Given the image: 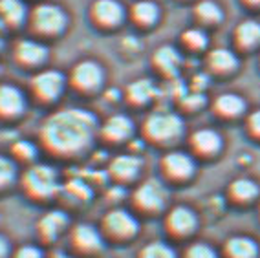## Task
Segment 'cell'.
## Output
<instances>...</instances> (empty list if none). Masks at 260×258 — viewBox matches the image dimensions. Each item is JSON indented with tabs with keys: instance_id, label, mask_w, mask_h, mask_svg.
Wrapping results in <instances>:
<instances>
[{
	"instance_id": "obj_1",
	"label": "cell",
	"mask_w": 260,
	"mask_h": 258,
	"mask_svg": "<svg viewBox=\"0 0 260 258\" xmlns=\"http://www.w3.org/2000/svg\"><path fill=\"white\" fill-rule=\"evenodd\" d=\"M98 119L84 108H60L42 121L39 128L41 147L57 157H74L92 145Z\"/></svg>"
},
{
	"instance_id": "obj_13",
	"label": "cell",
	"mask_w": 260,
	"mask_h": 258,
	"mask_svg": "<svg viewBox=\"0 0 260 258\" xmlns=\"http://www.w3.org/2000/svg\"><path fill=\"white\" fill-rule=\"evenodd\" d=\"M196 225H198V218H196L194 211L185 205L172 207L165 216V229L169 231V235L178 236V238L194 233Z\"/></svg>"
},
{
	"instance_id": "obj_42",
	"label": "cell",
	"mask_w": 260,
	"mask_h": 258,
	"mask_svg": "<svg viewBox=\"0 0 260 258\" xmlns=\"http://www.w3.org/2000/svg\"><path fill=\"white\" fill-rule=\"evenodd\" d=\"M247 2H251V4H260V0H247Z\"/></svg>"
},
{
	"instance_id": "obj_37",
	"label": "cell",
	"mask_w": 260,
	"mask_h": 258,
	"mask_svg": "<svg viewBox=\"0 0 260 258\" xmlns=\"http://www.w3.org/2000/svg\"><path fill=\"white\" fill-rule=\"evenodd\" d=\"M11 253H13V247H11L10 238L0 233V258H10Z\"/></svg>"
},
{
	"instance_id": "obj_34",
	"label": "cell",
	"mask_w": 260,
	"mask_h": 258,
	"mask_svg": "<svg viewBox=\"0 0 260 258\" xmlns=\"http://www.w3.org/2000/svg\"><path fill=\"white\" fill-rule=\"evenodd\" d=\"M10 258H48L44 249L37 244H22L17 249H13Z\"/></svg>"
},
{
	"instance_id": "obj_21",
	"label": "cell",
	"mask_w": 260,
	"mask_h": 258,
	"mask_svg": "<svg viewBox=\"0 0 260 258\" xmlns=\"http://www.w3.org/2000/svg\"><path fill=\"white\" fill-rule=\"evenodd\" d=\"M156 95H158V88L150 79H138L126 88V97L134 105H145V103L152 101Z\"/></svg>"
},
{
	"instance_id": "obj_9",
	"label": "cell",
	"mask_w": 260,
	"mask_h": 258,
	"mask_svg": "<svg viewBox=\"0 0 260 258\" xmlns=\"http://www.w3.org/2000/svg\"><path fill=\"white\" fill-rule=\"evenodd\" d=\"M13 60L20 68H41L50 57V50L39 39H20L13 46Z\"/></svg>"
},
{
	"instance_id": "obj_11",
	"label": "cell",
	"mask_w": 260,
	"mask_h": 258,
	"mask_svg": "<svg viewBox=\"0 0 260 258\" xmlns=\"http://www.w3.org/2000/svg\"><path fill=\"white\" fill-rule=\"evenodd\" d=\"M26 93L13 83L0 84V121H17L26 114Z\"/></svg>"
},
{
	"instance_id": "obj_28",
	"label": "cell",
	"mask_w": 260,
	"mask_h": 258,
	"mask_svg": "<svg viewBox=\"0 0 260 258\" xmlns=\"http://www.w3.org/2000/svg\"><path fill=\"white\" fill-rule=\"evenodd\" d=\"M138 258H178V253L167 242L154 240V242H149L140 249Z\"/></svg>"
},
{
	"instance_id": "obj_4",
	"label": "cell",
	"mask_w": 260,
	"mask_h": 258,
	"mask_svg": "<svg viewBox=\"0 0 260 258\" xmlns=\"http://www.w3.org/2000/svg\"><path fill=\"white\" fill-rule=\"evenodd\" d=\"M143 132L150 141L169 143V141H174V139H178L181 136V132H183V121H181L180 115L172 114V112H152L145 119Z\"/></svg>"
},
{
	"instance_id": "obj_2",
	"label": "cell",
	"mask_w": 260,
	"mask_h": 258,
	"mask_svg": "<svg viewBox=\"0 0 260 258\" xmlns=\"http://www.w3.org/2000/svg\"><path fill=\"white\" fill-rule=\"evenodd\" d=\"M19 185L24 196L33 202H48L60 194L62 185L59 181V174L48 163H31L20 172Z\"/></svg>"
},
{
	"instance_id": "obj_32",
	"label": "cell",
	"mask_w": 260,
	"mask_h": 258,
	"mask_svg": "<svg viewBox=\"0 0 260 258\" xmlns=\"http://www.w3.org/2000/svg\"><path fill=\"white\" fill-rule=\"evenodd\" d=\"M196 15L200 17L202 20H207V22H214V20L222 19V10L218 8L216 2L213 0H204L196 6Z\"/></svg>"
},
{
	"instance_id": "obj_26",
	"label": "cell",
	"mask_w": 260,
	"mask_h": 258,
	"mask_svg": "<svg viewBox=\"0 0 260 258\" xmlns=\"http://www.w3.org/2000/svg\"><path fill=\"white\" fill-rule=\"evenodd\" d=\"M159 17V8L152 0H138L132 6V19L141 26H150L158 20Z\"/></svg>"
},
{
	"instance_id": "obj_30",
	"label": "cell",
	"mask_w": 260,
	"mask_h": 258,
	"mask_svg": "<svg viewBox=\"0 0 260 258\" xmlns=\"http://www.w3.org/2000/svg\"><path fill=\"white\" fill-rule=\"evenodd\" d=\"M209 64L216 72H231V70L237 68L238 60L231 50L218 48V50H214L209 53Z\"/></svg>"
},
{
	"instance_id": "obj_16",
	"label": "cell",
	"mask_w": 260,
	"mask_h": 258,
	"mask_svg": "<svg viewBox=\"0 0 260 258\" xmlns=\"http://www.w3.org/2000/svg\"><path fill=\"white\" fill-rule=\"evenodd\" d=\"M132 132H134V123L125 114L110 115L101 126V136L107 141H112V143L125 141V139H128L132 136Z\"/></svg>"
},
{
	"instance_id": "obj_25",
	"label": "cell",
	"mask_w": 260,
	"mask_h": 258,
	"mask_svg": "<svg viewBox=\"0 0 260 258\" xmlns=\"http://www.w3.org/2000/svg\"><path fill=\"white\" fill-rule=\"evenodd\" d=\"M260 192V187L249 178H238L229 185V194L237 200L238 203H247L255 200Z\"/></svg>"
},
{
	"instance_id": "obj_38",
	"label": "cell",
	"mask_w": 260,
	"mask_h": 258,
	"mask_svg": "<svg viewBox=\"0 0 260 258\" xmlns=\"http://www.w3.org/2000/svg\"><path fill=\"white\" fill-rule=\"evenodd\" d=\"M247 123H249V130H251V132H253L255 136H260V110L253 112V114L249 115Z\"/></svg>"
},
{
	"instance_id": "obj_22",
	"label": "cell",
	"mask_w": 260,
	"mask_h": 258,
	"mask_svg": "<svg viewBox=\"0 0 260 258\" xmlns=\"http://www.w3.org/2000/svg\"><path fill=\"white\" fill-rule=\"evenodd\" d=\"M154 64L165 75H174L181 64V55L172 46H161L154 53Z\"/></svg>"
},
{
	"instance_id": "obj_41",
	"label": "cell",
	"mask_w": 260,
	"mask_h": 258,
	"mask_svg": "<svg viewBox=\"0 0 260 258\" xmlns=\"http://www.w3.org/2000/svg\"><path fill=\"white\" fill-rule=\"evenodd\" d=\"M4 26H2V24H0V48H2V44H4V37H2V33H4Z\"/></svg>"
},
{
	"instance_id": "obj_14",
	"label": "cell",
	"mask_w": 260,
	"mask_h": 258,
	"mask_svg": "<svg viewBox=\"0 0 260 258\" xmlns=\"http://www.w3.org/2000/svg\"><path fill=\"white\" fill-rule=\"evenodd\" d=\"M161 171L163 174L171 178V180H187L194 172V159L187 152H180V150H172V152L165 154L161 159Z\"/></svg>"
},
{
	"instance_id": "obj_15",
	"label": "cell",
	"mask_w": 260,
	"mask_h": 258,
	"mask_svg": "<svg viewBox=\"0 0 260 258\" xmlns=\"http://www.w3.org/2000/svg\"><path fill=\"white\" fill-rule=\"evenodd\" d=\"M92 19L101 26H117L125 19V8L119 0H95L92 4Z\"/></svg>"
},
{
	"instance_id": "obj_8",
	"label": "cell",
	"mask_w": 260,
	"mask_h": 258,
	"mask_svg": "<svg viewBox=\"0 0 260 258\" xmlns=\"http://www.w3.org/2000/svg\"><path fill=\"white\" fill-rule=\"evenodd\" d=\"M103 81H105L103 66L92 59L79 60L70 72V84L83 93H92L99 90Z\"/></svg>"
},
{
	"instance_id": "obj_7",
	"label": "cell",
	"mask_w": 260,
	"mask_h": 258,
	"mask_svg": "<svg viewBox=\"0 0 260 258\" xmlns=\"http://www.w3.org/2000/svg\"><path fill=\"white\" fill-rule=\"evenodd\" d=\"M101 233L112 240H130L140 233V220L126 209H110L103 216Z\"/></svg>"
},
{
	"instance_id": "obj_5",
	"label": "cell",
	"mask_w": 260,
	"mask_h": 258,
	"mask_svg": "<svg viewBox=\"0 0 260 258\" xmlns=\"http://www.w3.org/2000/svg\"><path fill=\"white\" fill-rule=\"evenodd\" d=\"M66 88V77L59 70H39L29 79V93L37 103L50 105L55 103Z\"/></svg>"
},
{
	"instance_id": "obj_29",
	"label": "cell",
	"mask_w": 260,
	"mask_h": 258,
	"mask_svg": "<svg viewBox=\"0 0 260 258\" xmlns=\"http://www.w3.org/2000/svg\"><path fill=\"white\" fill-rule=\"evenodd\" d=\"M214 106H216V110L222 115H229L231 117V115H238L244 112L246 101L240 95H237V93H223V95H220L216 99Z\"/></svg>"
},
{
	"instance_id": "obj_10",
	"label": "cell",
	"mask_w": 260,
	"mask_h": 258,
	"mask_svg": "<svg viewBox=\"0 0 260 258\" xmlns=\"http://www.w3.org/2000/svg\"><path fill=\"white\" fill-rule=\"evenodd\" d=\"M70 245L81 254H95L103 251L105 236L92 223H77L70 229Z\"/></svg>"
},
{
	"instance_id": "obj_27",
	"label": "cell",
	"mask_w": 260,
	"mask_h": 258,
	"mask_svg": "<svg viewBox=\"0 0 260 258\" xmlns=\"http://www.w3.org/2000/svg\"><path fill=\"white\" fill-rule=\"evenodd\" d=\"M60 192L64 194L66 198L74 200V202H77V203H86L92 198V187L84 180H79V178L70 180L66 185H62Z\"/></svg>"
},
{
	"instance_id": "obj_40",
	"label": "cell",
	"mask_w": 260,
	"mask_h": 258,
	"mask_svg": "<svg viewBox=\"0 0 260 258\" xmlns=\"http://www.w3.org/2000/svg\"><path fill=\"white\" fill-rule=\"evenodd\" d=\"M48 258H75V256L64 253V251H51V253L48 254Z\"/></svg>"
},
{
	"instance_id": "obj_24",
	"label": "cell",
	"mask_w": 260,
	"mask_h": 258,
	"mask_svg": "<svg viewBox=\"0 0 260 258\" xmlns=\"http://www.w3.org/2000/svg\"><path fill=\"white\" fill-rule=\"evenodd\" d=\"M10 154L19 165L28 167V165H31V163H35V159H37L39 147L33 143V141H29V139H17V141H13V145H11Z\"/></svg>"
},
{
	"instance_id": "obj_39",
	"label": "cell",
	"mask_w": 260,
	"mask_h": 258,
	"mask_svg": "<svg viewBox=\"0 0 260 258\" xmlns=\"http://www.w3.org/2000/svg\"><path fill=\"white\" fill-rule=\"evenodd\" d=\"M205 84H207V75H196V77H194L196 92H200V88H204Z\"/></svg>"
},
{
	"instance_id": "obj_18",
	"label": "cell",
	"mask_w": 260,
	"mask_h": 258,
	"mask_svg": "<svg viewBox=\"0 0 260 258\" xmlns=\"http://www.w3.org/2000/svg\"><path fill=\"white\" fill-rule=\"evenodd\" d=\"M141 167H143V162L138 156H134V154H121V156H116L110 162L108 172L117 181H132L141 172Z\"/></svg>"
},
{
	"instance_id": "obj_12",
	"label": "cell",
	"mask_w": 260,
	"mask_h": 258,
	"mask_svg": "<svg viewBox=\"0 0 260 258\" xmlns=\"http://www.w3.org/2000/svg\"><path fill=\"white\" fill-rule=\"evenodd\" d=\"M70 227V218L62 209H50L37 220V236L44 244H53Z\"/></svg>"
},
{
	"instance_id": "obj_35",
	"label": "cell",
	"mask_w": 260,
	"mask_h": 258,
	"mask_svg": "<svg viewBox=\"0 0 260 258\" xmlns=\"http://www.w3.org/2000/svg\"><path fill=\"white\" fill-rule=\"evenodd\" d=\"M183 42L192 50H202V48L207 46V35L202 29H187L183 33Z\"/></svg>"
},
{
	"instance_id": "obj_3",
	"label": "cell",
	"mask_w": 260,
	"mask_h": 258,
	"mask_svg": "<svg viewBox=\"0 0 260 258\" xmlns=\"http://www.w3.org/2000/svg\"><path fill=\"white\" fill-rule=\"evenodd\" d=\"M28 26L37 37H57L68 26V15L60 6L42 2L29 10Z\"/></svg>"
},
{
	"instance_id": "obj_23",
	"label": "cell",
	"mask_w": 260,
	"mask_h": 258,
	"mask_svg": "<svg viewBox=\"0 0 260 258\" xmlns=\"http://www.w3.org/2000/svg\"><path fill=\"white\" fill-rule=\"evenodd\" d=\"M19 163L11 156L0 154V194L19 183Z\"/></svg>"
},
{
	"instance_id": "obj_19",
	"label": "cell",
	"mask_w": 260,
	"mask_h": 258,
	"mask_svg": "<svg viewBox=\"0 0 260 258\" xmlns=\"http://www.w3.org/2000/svg\"><path fill=\"white\" fill-rule=\"evenodd\" d=\"M223 253L228 258H256L258 245L249 236H231L223 245Z\"/></svg>"
},
{
	"instance_id": "obj_36",
	"label": "cell",
	"mask_w": 260,
	"mask_h": 258,
	"mask_svg": "<svg viewBox=\"0 0 260 258\" xmlns=\"http://www.w3.org/2000/svg\"><path fill=\"white\" fill-rule=\"evenodd\" d=\"M204 103H205V97H204V93H200V92L187 93V95L183 97V106H187V108H198V106H202Z\"/></svg>"
},
{
	"instance_id": "obj_31",
	"label": "cell",
	"mask_w": 260,
	"mask_h": 258,
	"mask_svg": "<svg viewBox=\"0 0 260 258\" xmlns=\"http://www.w3.org/2000/svg\"><path fill=\"white\" fill-rule=\"evenodd\" d=\"M237 41L242 46H255L260 42V22L256 20H244L237 28Z\"/></svg>"
},
{
	"instance_id": "obj_6",
	"label": "cell",
	"mask_w": 260,
	"mask_h": 258,
	"mask_svg": "<svg viewBox=\"0 0 260 258\" xmlns=\"http://www.w3.org/2000/svg\"><path fill=\"white\" fill-rule=\"evenodd\" d=\"M167 200L169 192L165 189V185L156 178L145 180L132 192L134 207L140 212H145V214H156V212L163 211V207L167 205Z\"/></svg>"
},
{
	"instance_id": "obj_33",
	"label": "cell",
	"mask_w": 260,
	"mask_h": 258,
	"mask_svg": "<svg viewBox=\"0 0 260 258\" xmlns=\"http://www.w3.org/2000/svg\"><path fill=\"white\" fill-rule=\"evenodd\" d=\"M183 258H218L216 251L205 242H194L185 249V256Z\"/></svg>"
},
{
	"instance_id": "obj_20",
	"label": "cell",
	"mask_w": 260,
	"mask_h": 258,
	"mask_svg": "<svg viewBox=\"0 0 260 258\" xmlns=\"http://www.w3.org/2000/svg\"><path fill=\"white\" fill-rule=\"evenodd\" d=\"M190 145L196 152L200 154H214L218 152L220 147H222V138L216 130L211 128H202L196 130L192 138H190Z\"/></svg>"
},
{
	"instance_id": "obj_17",
	"label": "cell",
	"mask_w": 260,
	"mask_h": 258,
	"mask_svg": "<svg viewBox=\"0 0 260 258\" xmlns=\"http://www.w3.org/2000/svg\"><path fill=\"white\" fill-rule=\"evenodd\" d=\"M29 10L24 0H0V24L6 29L20 28L28 22Z\"/></svg>"
}]
</instances>
